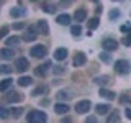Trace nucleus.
<instances>
[{
  "instance_id": "nucleus-1",
  "label": "nucleus",
  "mask_w": 131,
  "mask_h": 123,
  "mask_svg": "<svg viewBox=\"0 0 131 123\" xmlns=\"http://www.w3.org/2000/svg\"><path fill=\"white\" fill-rule=\"evenodd\" d=\"M26 121L28 123H46L48 121V115L41 110H31L26 115Z\"/></svg>"
},
{
  "instance_id": "nucleus-2",
  "label": "nucleus",
  "mask_w": 131,
  "mask_h": 123,
  "mask_svg": "<svg viewBox=\"0 0 131 123\" xmlns=\"http://www.w3.org/2000/svg\"><path fill=\"white\" fill-rule=\"evenodd\" d=\"M115 72L120 74V76H126L131 72V63L126 59H118L115 61Z\"/></svg>"
},
{
  "instance_id": "nucleus-3",
  "label": "nucleus",
  "mask_w": 131,
  "mask_h": 123,
  "mask_svg": "<svg viewBox=\"0 0 131 123\" xmlns=\"http://www.w3.org/2000/svg\"><path fill=\"white\" fill-rule=\"evenodd\" d=\"M30 54L33 57H36V59H43V57H46V54H48V49H46V46H43V44H36V46H33L30 49Z\"/></svg>"
},
{
  "instance_id": "nucleus-4",
  "label": "nucleus",
  "mask_w": 131,
  "mask_h": 123,
  "mask_svg": "<svg viewBox=\"0 0 131 123\" xmlns=\"http://www.w3.org/2000/svg\"><path fill=\"white\" fill-rule=\"evenodd\" d=\"M21 94L15 92V90H10V92H5L3 95V102L5 104H13V102H21Z\"/></svg>"
},
{
  "instance_id": "nucleus-5",
  "label": "nucleus",
  "mask_w": 131,
  "mask_h": 123,
  "mask_svg": "<svg viewBox=\"0 0 131 123\" xmlns=\"http://www.w3.org/2000/svg\"><path fill=\"white\" fill-rule=\"evenodd\" d=\"M92 108V104H90V100H80L75 104V112L79 115H85L89 113V110Z\"/></svg>"
},
{
  "instance_id": "nucleus-6",
  "label": "nucleus",
  "mask_w": 131,
  "mask_h": 123,
  "mask_svg": "<svg viewBox=\"0 0 131 123\" xmlns=\"http://www.w3.org/2000/svg\"><path fill=\"white\" fill-rule=\"evenodd\" d=\"M102 46H103V49L106 53H112L115 49H118V41L113 39V38H105L102 41Z\"/></svg>"
},
{
  "instance_id": "nucleus-7",
  "label": "nucleus",
  "mask_w": 131,
  "mask_h": 123,
  "mask_svg": "<svg viewBox=\"0 0 131 123\" xmlns=\"http://www.w3.org/2000/svg\"><path fill=\"white\" fill-rule=\"evenodd\" d=\"M36 36H38V30H36V26H30V28H26V31H25V35H23V41H26V43H30V41H35L36 39Z\"/></svg>"
},
{
  "instance_id": "nucleus-8",
  "label": "nucleus",
  "mask_w": 131,
  "mask_h": 123,
  "mask_svg": "<svg viewBox=\"0 0 131 123\" xmlns=\"http://www.w3.org/2000/svg\"><path fill=\"white\" fill-rule=\"evenodd\" d=\"M30 67V63H28V59L26 57H16V61H15V69L18 72H25L26 69Z\"/></svg>"
},
{
  "instance_id": "nucleus-9",
  "label": "nucleus",
  "mask_w": 131,
  "mask_h": 123,
  "mask_svg": "<svg viewBox=\"0 0 131 123\" xmlns=\"http://www.w3.org/2000/svg\"><path fill=\"white\" fill-rule=\"evenodd\" d=\"M85 18H87V8H85V7L77 8L75 13H74V20H75L77 23H80V22H84Z\"/></svg>"
},
{
  "instance_id": "nucleus-10",
  "label": "nucleus",
  "mask_w": 131,
  "mask_h": 123,
  "mask_svg": "<svg viewBox=\"0 0 131 123\" xmlns=\"http://www.w3.org/2000/svg\"><path fill=\"white\" fill-rule=\"evenodd\" d=\"M87 63V56L84 54V53H75V56H74V61L72 64L75 66V67H80V66H84Z\"/></svg>"
},
{
  "instance_id": "nucleus-11",
  "label": "nucleus",
  "mask_w": 131,
  "mask_h": 123,
  "mask_svg": "<svg viewBox=\"0 0 131 123\" xmlns=\"http://www.w3.org/2000/svg\"><path fill=\"white\" fill-rule=\"evenodd\" d=\"M0 57L2 59H5V61H10V59H13L15 57V49H10V48H2L0 49Z\"/></svg>"
},
{
  "instance_id": "nucleus-12",
  "label": "nucleus",
  "mask_w": 131,
  "mask_h": 123,
  "mask_svg": "<svg viewBox=\"0 0 131 123\" xmlns=\"http://www.w3.org/2000/svg\"><path fill=\"white\" fill-rule=\"evenodd\" d=\"M36 30H38L39 35H48L49 33V25L46 20H39V22H36Z\"/></svg>"
},
{
  "instance_id": "nucleus-13",
  "label": "nucleus",
  "mask_w": 131,
  "mask_h": 123,
  "mask_svg": "<svg viewBox=\"0 0 131 123\" xmlns=\"http://www.w3.org/2000/svg\"><path fill=\"white\" fill-rule=\"evenodd\" d=\"M98 95H100V97H103V98H106V100H115L116 94L112 92V90H108V89H105V87H102L100 90H98Z\"/></svg>"
},
{
  "instance_id": "nucleus-14",
  "label": "nucleus",
  "mask_w": 131,
  "mask_h": 123,
  "mask_svg": "<svg viewBox=\"0 0 131 123\" xmlns=\"http://www.w3.org/2000/svg\"><path fill=\"white\" fill-rule=\"evenodd\" d=\"M10 15L13 16V18H21V16L26 15V8H21V7H15L10 10Z\"/></svg>"
},
{
  "instance_id": "nucleus-15",
  "label": "nucleus",
  "mask_w": 131,
  "mask_h": 123,
  "mask_svg": "<svg viewBox=\"0 0 131 123\" xmlns=\"http://www.w3.org/2000/svg\"><path fill=\"white\" fill-rule=\"evenodd\" d=\"M51 67V63H44L43 66H39V67L35 69V76H39V77H44L46 76V71Z\"/></svg>"
},
{
  "instance_id": "nucleus-16",
  "label": "nucleus",
  "mask_w": 131,
  "mask_h": 123,
  "mask_svg": "<svg viewBox=\"0 0 131 123\" xmlns=\"http://www.w3.org/2000/svg\"><path fill=\"white\" fill-rule=\"evenodd\" d=\"M67 57V49L66 48H57L54 51V59L56 61H64Z\"/></svg>"
},
{
  "instance_id": "nucleus-17",
  "label": "nucleus",
  "mask_w": 131,
  "mask_h": 123,
  "mask_svg": "<svg viewBox=\"0 0 131 123\" xmlns=\"http://www.w3.org/2000/svg\"><path fill=\"white\" fill-rule=\"evenodd\" d=\"M69 110H71V108H69L67 104H56V105H54V112L59 113V115H66Z\"/></svg>"
},
{
  "instance_id": "nucleus-18",
  "label": "nucleus",
  "mask_w": 131,
  "mask_h": 123,
  "mask_svg": "<svg viewBox=\"0 0 131 123\" xmlns=\"http://www.w3.org/2000/svg\"><path fill=\"white\" fill-rule=\"evenodd\" d=\"M56 23H59V25H69V23H71V15H67V13L57 15Z\"/></svg>"
},
{
  "instance_id": "nucleus-19",
  "label": "nucleus",
  "mask_w": 131,
  "mask_h": 123,
  "mask_svg": "<svg viewBox=\"0 0 131 123\" xmlns=\"http://www.w3.org/2000/svg\"><path fill=\"white\" fill-rule=\"evenodd\" d=\"M95 112H97L98 115H106V113L110 112V105H108V104H100V105L95 107Z\"/></svg>"
},
{
  "instance_id": "nucleus-20",
  "label": "nucleus",
  "mask_w": 131,
  "mask_h": 123,
  "mask_svg": "<svg viewBox=\"0 0 131 123\" xmlns=\"http://www.w3.org/2000/svg\"><path fill=\"white\" fill-rule=\"evenodd\" d=\"M41 8H43L46 13H56V5H54V3L43 2V3H41Z\"/></svg>"
},
{
  "instance_id": "nucleus-21",
  "label": "nucleus",
  "mask_w": 131,
  "mask_h": 123,
  "mask_svg": "<svg viewBox=\"0 0 131 123\" xmlns=\"http://www.w3.org/2000/svg\"><path fill=\"white\" fill-rule=\"evenodd\" d=\"M12 85H13V79H3L0 82V90H2V92H7Z\"/></svg>"
},
{
  "instance_id": "nucleus-22",
  "label": "nucleus",
  "mask_w": 131,
  "mask_h": 123,
  "mask_svg": "<svg viewBox=\"0 0 131 123\" xmlns=\"http://www.w3.org/2000/svg\"><path fill=\"white\" fill-rule=\"evenodd\" d=\"M31 84H33V79L28 77V76H23V77L18 79V85H21V87H28V85H31Z\"/></svg>"
},
{
  "instance_id": "nucleus-23",
  "label": "nucleus",
  "mask_w": 131,
  "mask_h": 123,
  "mask_svg": "<svg viewBox=\"0 0 131 123\" xmlns=\"http://www.w3.org/2000/svg\"><path fill=\"white\" fill-rule=\"evenodd\" d=\"M46 92H48V85H39L36 90H33L31 95L33 97H38V95H43V94H46Z\"/></svg>"
},
{
  "instance_id": "nucleus-24",
  "label": "nucleus",
  "mask_w": 131,
  "mask_h": 123,
  "mask_svg": "<svg viewBox=\"0 0 131 123\" xmlns=\"http://www.w3.org/2000/svg\"><path fill=\"white\" fill-rule=\"evenodd\" d=\"M100 61L102 63H105V64H108V63H112V54L110 53H106V51H103V53H100Z\"/></svg>"
},
{
  "instance_id": "nucleus-25",
  "label": "nucleus",
  "mask_w": 131,
  "mask_h": 123,
  "mask_svg": "<svg viewBox=\"0 0 131 123\" xmlns=\"http://www.w3.org/2000/svg\"><path fill=\"white\" fill-rule=\"evenodd\" d=\"M18 43H20V38H18V36H12V38H7V39H5L7 48H8V46H16Z\"/></svg>"
},
{
  "instance_id": "nucleus-26",
  "label": "nucleus",
  "mask_w": 131,
  "mask_h": 123,
  "mask_svg": "<svg viewBox=\"0 0 131 123\" xmlns=\"http://www.w3.org/2000/svg\"><path fill=\"white\" fill-rule=\"evenodd\" d=\"M21 113H23L21 107H15V108H12V112H10V115L13 118H20V117H21Z\"/></svg>"
},
{
  "instance_id": "nucleus-27",
  "label": "nucleus",
  "mask_w": 131,
  "mask_h": 123,
  "mask_svg": "<svg viewBox=\"0 0 131 123\" xmlns=\"http://www.w3.org/2000/svg\"><path fill=\"white\" fill-rule=\"evenodd\" d=\"M98 25H100V20H98L97 16H95V18H90V20H89V28H90V30H97Z\"/></svg>"
},
{
  "instance_id": "nucleus-28",
  "label": "nucleus",
  "mask_w": 131,
  "mask_h": 123,
  "mask_svg": "<svg viewBox=\"0 0 131 123\" xmlns=\"http://www.w3.org/2000/svg\"><path fill=\"white\" fill-rule=\"evenodd\" d=\"M56 97H57V100H67V98L71 97V94H69V92H66V90H59Z\"/></svg>"
},
{
  "instance_id": "nucleus-29",
  "label": "nucleus",
  "mask_w": 131,
  "mask_h": 123,
  "mask_svg": "<svg viewBox=\"0 0 131 123\" xmlns=\"http://www.w3.org/2000/svg\"><path fill=\"white\" fill-rule=\"evenodd\" d=\"M71 33L74 36H80L82 35V26H80V25H74V26L71 28Z\"/></svg>"
},
{
  "instance_id": "nucleus-30",
  "label": "nucleus",
  "mask_w": 131,
  "mask_h": 123,
  "mask_svg": "<svg viewBox=\"0 0 131 123\" xmlns=\"http://www.w3.org/2000/svg\"><path fill=\"white\" fill-rule=\"evenodd\" d=\"M93 82H95V84H100V85H103V84H108L110 82V77H95V79H93Z\"/></svg>"
},
{
  "instance_id": "nucleus-31",
  "label": "nucleus",
  "mask_w": 131,
  "mask_h": 123,
  "mask_svg": "<svg viewBox=\"0 0 131 123\" xmlns=\"http://www.w3.org/2000/svg\"><path fill=\"white\" fill-rule=\"evenodd\" d=\"M121 13H120V10H116V8H113V10H110V20H116L118 16H120Z\"/></svg>"
},
{
  "instance_id": "nucleus-32",
  "label": "nucleus",
  "mask_w": 131,
  "mask_h": 123,
  "mask_svg": "<svg viewBox=\"0 0 131 123\" xmlns=\"http://www.w3.org/2000/svg\"><path fill=\"white\" fill-rule=\"evenodd\" d=\"M121 43L125 44V46H131V35H126V36H123Z\"/></svg>"
},
{
  "instance_id": "nucleus-33",
  "label": "nucleus",
  "mask_w": 131,
  "mask_h": 123,
  "mask_svg": "<svg viewBox=\"0 0 131 123\" xmlns=\"http://www.w3.org/2000/svg\"><path fill=\"white\" fill-rule=\"evenodd\" d=\"M0 117H2V120H7V118H8V110L5 108V107L0 108Z\"/></svg>"
},
{
  "instance_id": "nucleus-34",
  "label": "nucleus",
  "mask_w": 131,
  "mask_h": 123,
  "mask_svg": "<svg viewBox=\"0 0 131 123\" xmlns=\"http://www.w3.org/2000/svg\"><path fill=\"white\" fill-rule=\"evenodd\" d=\"M121 31L123 33H129V35H131V25L128 23V25H123V26H121Z\"/></svg>"
},
{
  "instance_id": "nucleus-35",
  "label": "nucleus",
  "mask_w": 131,
  "mask_h": 123,
  "mask_svg": "<svg viewBox=\"0 0 131 123\" xmlns=\"http://www.w3.org/2000/svg\"><path fill=\"white\" fill-rule=\"evenodd\" d=\"M7 33H8V26H3V28H2V31H0V38H5Z\"/></svg>"
},
{
  "instance_id": "nucleus-36",
  "label": "nucleus",
  "mask_w": 131,
  "mask_h": 123,
  "mask_svg": "<svg viewBox=\"0 0 131 123\" xmlns=\"http://www.w3.org/2000/svg\"><path fill=\"white\" fill-rule=\"evenodd\" d=\"M25 25L23 23H13V30H23Z\"/></svg>"
},
{
  "instance_id": "nucleus-37",
  "label": "nucleus",
  "mask_w": 131,
  "mask_h": 123,
  "mask_svg": "<svg viewBox=\"0 0 131 123\" xmlns=\"http://www.w3.org/2000/svg\"><path fill=\"white\" fill-rule=\"evenodd\" d=\"M12 69L8 67V66H2V67H0V72H3V74H7V72H10Z\"/></svg>"
},
{
  "instance_id": "nucleus-38",
  "label": "nucleus",
  "mask_w": 131,
  "mask_h": 123,
  "mask_svg": "<svg viewBox=\"0 0 131 123\" xmlns=\"http://www.w3.org/2000/svg\"><path fill=\"white\" fill-rule=\"evenodd\" d=\"M85 123H98V121H97V118H95V117H89L87 120H85Z\"/></svg>"
},
{
  "instance_id": "nucleus-39",
  "label": "nucleus",
  "mask_w": 131,
  "mask_h": 123,
  "mask_svg": "<svg viewBox=\"0 0 131 123\" xmlns=\"http://www.w3.org/2000/svg\"><path fill=\"white\" fill-rule=\"evenodd\" d=\"M125 113H126V117H128L129 120H131V108H129V107H128V108L125 110Z\"/></svg>"
},
{
  "instance_id": "nucleus-40",
  "label": "nucleus",
  "mask_w": 131,
  "mask_h": 123,
  "mask_svg": "<svg viewBox=\"0 0 131 123\" xmlns=\"http://www.w3.org/2000/svg\"><path fill=\"white\" fill-rule=\"evenodd\" d=\"M116 115H118V112H115V113L112 115V118H110V121H116Z\"/></svg>"
},
{
  "instance_id": "nucleus-41",
  "label": "nucleus",
  "mask_w": 131,
  "mask_h": 123,
  "mask_svg": "<svg viewBox=\"0 0 131 123\" xmlns=\"http://www.w3.org/2000/svg\"><path fill=\"white\" fill-rule=\"evenodd\" d=\"M62 123H71V120H69V118L67 120H62Z\"/></svg>"
},
{
  "instance_id": "nucleus-42",
  "label": "nucleus",
  "mask_w": 131,
  "mask_h": 123,
  "mask_svg": "<svg viewBox=\"0 0 131 123\" xmlns=\"http://www.w3.org/2000/svg\"><path fill=\"white\" fill-rule=\"evenodd\" d=\"M129 102H131V100H129Z\"/></svg>"
}]
</instances>
